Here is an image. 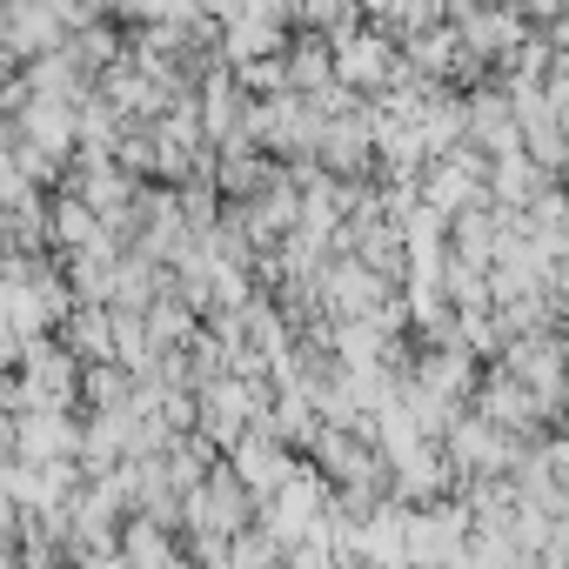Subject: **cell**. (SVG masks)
<instances>
[{
    "label": "cell",
    "instance_id": "obj_1",
    "mask_svg": "<svg viewBox=\"0 0 569 569\" xmlns=\"http://www.w3.org/2000/svg\"><path fill=\"white\" fill-rule=\"evenodd\" d=\"M489 188L502 194V201H516V208H529L536 194H542V174H536V161L516 148V154H502L496 161V174H489Z\"/></svg>",
    "mask_w": 569,
    "mask_h": 569
},
{
    "label": "cell",
    "instance_id": "obj_2",
    "mask_svg": "<svg viewBox=\"0 0 569 569\" xmlns=\"http://www.w3.org/2000/svg\"><path fill=\"white\" fill-rule=\"evenodd\" d=\"M562 409H569V382H562Z\"/></svg>",
    "mask_w": 569,
    "mask_h": 569
}]
</instances>
